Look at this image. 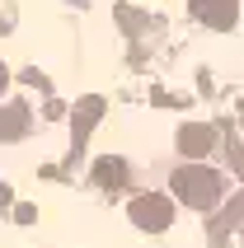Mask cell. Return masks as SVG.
<instances>
[{"label": "cell", "instance_id": "cell-1", "mask_svg": "<svg viewBox=\"0 0 244 248\" xmlns=\"http://www.w3.org/2000/svg\"><path fill=\"white\" fill-rule=\"evenodd\" d=\"M188 10L197 24H207L211 33H230L240 24V0H188Z\"/></svg>", "mask_w": 244, "mask_h": 248}, {"label": "cell", "instance_id": "cell-2", "mask_svg": "<svg viewBox=\"0 0 244 248\" xmlns=\"http://www.w3.org/2000/svg\"><path fill=\"white\" fill-rule=\"evenodd\" d=\"M28 122V112L19 108V103H10V108H0V136H19Z\"/></svg>", "mask_w": 244, "mask_h": 248}, {"label": "cell", "instance_id": "cell-3", "mask_svg": "<svg viewBox=\"0 0 244 248\" xmlns=\"http://www.w3.org/2000/svg\"><path fill=\"white\" fill-rule=\"evenodd\" d=\"M207 140H211L207 126H183V131H178V145H183V150H202Z\"/></svg>", "mask_w": 244, "mask_h": 248}, {"label": "cell", "instance_id": "cell-4", "mask_svg": "<svg viewBox=\"0 0 244 248\" xmlns=\"http://www.w3.org/2000/svg\"><path fill=\"white\" fill-rule=\"evenodd\" d=\"M10 80H14V75H10V66H5V61H0V94H5V89H10Z\"/></svg>", "mask_w": 244, "mask_h": 248}, {"label": "cell", "instance_id": "cell-5", "mask_svg": "<svg viewBox=\"0 0 244 248\" xmlns=\"http://www.w3.org/2000/svg\"><path fill=\"white\" fill-rule=\"evenodd\" d=\"M240 117H244V112H240Z\"/></svg>", "mask_w": 244, "mask_h": 248}]
</instances>
